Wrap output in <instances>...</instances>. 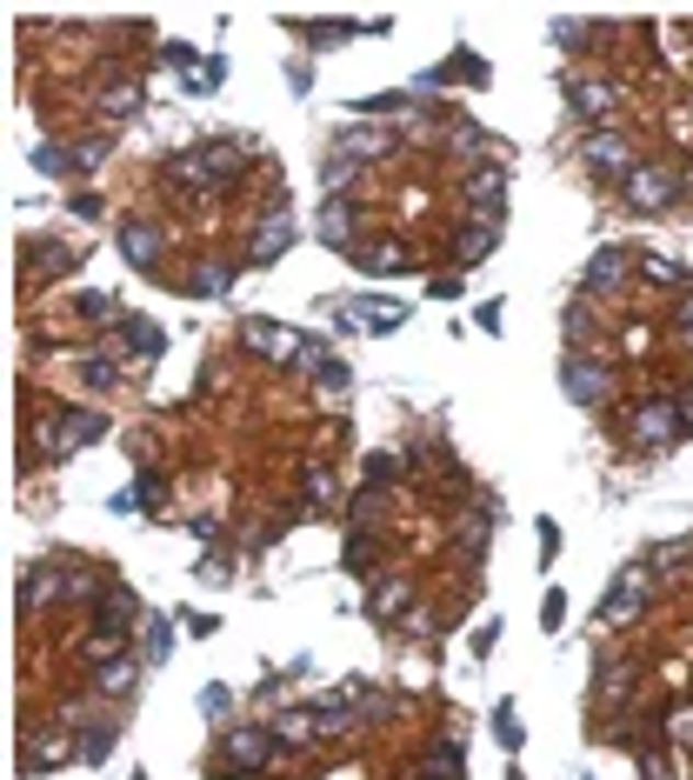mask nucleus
<instances>
[{
    "label": "nucleus",
    "instance_id": "14",
    "mask_svg": "<svg viewBox=\"0 0 693 780\" xmlns=\"http://www.w3.org/2000/svg\"><path fill=\"white\" fill-rule=\"evenodd\" d=\"M294 234H300V227H294V207H287V201H274L268 214H260L253 240H247V247H253V268H274V260L294 247Z\"/></svg>",
    "mask_w": 693,
    "mask_h": 780
},
{
    "label": "nucleus",
    "instance_id": "56",
    "mask_svg": "<svg viewBox=\"0 0 693 780\" xmlns=\"http://www.w3.org/2000/svg\"><path fill=\"white\" fill-rule=\"evenodd\" d=\"M227 701H234L227 687H207V693H201V708H207V714H227Z\"/></svg>",
    "mask_w": 693,
    "mask_h": 780
},
{
    "label": "nucleus",
    "instance_id": "48",
    "mask_svg": "<svg viewBox=\"0 0 693 780\" xmlns=\"http://www.w3.org/2000/svg\"><path fill=\"white\" fill-rule=\"evenodd\" d=\"M454 154L480 160V154H487V134H480V127H461V134H454Z\"/></svg>",
    "mask_w": 693,
    "mask_h": 780
},
{
    "label": "nucleus",
    "instance_id": "49",
    "mask_svg": "<svg viewBox=\"0 0 693 780\" xmlns=\"http://www.w3.org/2000/svg\"><path fill=\"white\" fill-rule=\"evenodd\" d=\"M167 647H173V628L154 621V628H147V660H167Z\"/></svg>",
    "mask_w": 693,
    "mask_h": 780
},
{
    "label": "nucleus",
    "instance_id": "31",
    "mask_svg": "<svg viewBox=\"0 0 693 780\" xmlns=\"http://www.w3.org/2000/svg\"><path fill=\"white\" fill-rule=\"evenodd\" d=\"M234 287V260H207V268L188 281V294H201V301H214V294H227Z\"/></svg>",
    "mask_w": 693,
    "mask_h": 780
},
{
    "label": "nucleus",
    "instance_id": "33",
    "mask_svg": "<svg viewBox=\"0 0 693 780\" xmlns=\"http://www.w3.org/2000/svg\"><path fill=\"white\" fill-rule=\"evenodd\" d=\"M80 381L94 387V394H107V387H121V361H107V354H87V361H80Z\"/></svg>",
    "mask_w": 693,
    "mask_h": 780
},
{
    "label": "nucleus",
    "instance_id": "5",
    "mask_svg": "<svg viewBox=\"0 0 693 780\" xmlns=\"http://www.w3.org/2000/svg\"><path fill=\"white\" fill-rule=\"evenodd\" d=\"M621 194H627V207L634 214H667L673 201H680V167H660V160H640L627 181H621Z\"/></svg>",
    "mask_w": 693,
    "mask_h": 780
},
{
    "label": "nucleus",
    "instance_id": "2",
    "mask_svg": "<svg viewBox=\"0 0 693 780\" xmlns=\"http://www.w3.org/2000/svg\"><path fill=\"white\" fill-rule=\"evenodd\" d=\"M627 441H634L640 454H660V448L686 441V414H680V400H640V407L627 414Z\"/></svg>",
    "mask_w": 693,
    "mask_h": 780
},
{
    "label": "nucleus",
    "instance_id": "34",
    "mask_svg": "<svg viewBox=\"0 0 693 780\" xmlns=\"http://www.w3.org/2000/svg\"><path fill=\"white\" fill-rule=\"evenodd\" d=\"M493 520H500V507H493V500L467 513V528H461V541H467V554H480V547H487V534H493Z\"/></svg>",
    "mask_w": 693,
    "mask_h": 780
},
{
    "label": "nucleus",
    "instance_id": "8",
    "mask_svg": "<svg viewBox=\"0 0 693 780\" xmlns=\"http://www.w3.org/2000/svg\"><path fill=\"white\" fill-rule=\"evenodd\" d=\"M361 221H367V207H361L354 194H327L320 214H314V234H320V247H333V253H354V247H361Z\"/></svg>",
    "mask_w": 693,
    "mask_h": 780
},
{
    "label": "nucleus",
    "instance_id": "57",
    "mask_svg": "<svg viewBox=\"0 0 693 780\" xmlns=\"http://www.w3.org/2000/svg\"><path fill=\"white\" fill-rule=\"evenodd\" d=\"M67 207H73V214H80V221H101V201H94V194H73V201H67Z\"/></svg>",
    "mask_w": 693,
    "mask_h": 780
},
{
    "label": "nucleus",
    "instance_id": "19",
    "mask_svg": "<svg viewBox=\"0 0 693 780\" xmlns=\"http://www.w3.org/2000/svg\"><path fill=\"white\" fill-rule=\"evenodd\" d=\"M94 621L114 628V634H134V628H140V594L121 587V580H107V587H101V614H94Z\"/></svg>",
    "mask_w": 693,
    "mask_h": 780
},
{
    "label": "nucleus",
    "instance_id": "52",
    "mask_svg": "<svg viewBox=\"0 0 693 780\" xmlns=\"http://www.w3.org/2000/svg\"><path fill=\"white\" fill-rule=\"evenodd\" d=\"M220 80H227V60H220V54H214V60H201V94H214Z\"/></svg>",
    "mask_w": 693,
    "mask_h": 780
},
{
    "label": "nucleus",
    "instance_id": "62",
    "mask_svg": "<svg viewBox=\"0 0 693 780\" xmlns=\"http://www.w3.org/2000/svg\"><path fill=\"white\" fill-rule=\"evenodd\" d=\"M513 780H520V773H513Z\"/></svg>",
    "mask_w": 693,
    "mask_h": 780
},
{
    "label": "nucleus",
    "instance_id": "10",
    "mask_svg": "<svg viewBox=\"0 0 693 780\" xmlns=\"http://www.w3.org/2000/svg\"><path fill=\"white\" fill-rule=\"evenodd\" d=\"M647 600H654V574H647V567H627V574L614 580V594L600 600V621H606V628H627V621L647 614Z\"/></svg>",
    "mask_w": 693,
    "mask_h": 780
},
{
    "label": "nucleus",
    "instance_id": "26",
    "mask_svg": "<svg viewBox=\"0 0 693 780\" xmlns=\"http://www.w3.org/2000/svg\"><path fill=\"white\" fill-rule=\"evenodd\" d=\"M60 587H67V567H34V574H27V587H21V607L34 614V607H47Z\"/></svg>",
    "mask_w": 693,
    "mask_h": 780
},
{
    "label": "nucleus",
    "instance_id": "61",
    "mask_svg": "<svg viewBox=\"0 0 693 780\" xmlns=\"http://www.w3.org/2000/svg\"><path fill=\"white\" fill-rule=\"evenodd\" d=\"M214 780H240V773H227V767H220V773H214Z\"/></svg>",
    "mask_w": 693,
    "mask_h": 780
},
{
    "label": "nucleus",
    "instance_id": "35",
    "mask_svg": "<svg viewBox=\"0 0 693 780\" xmlns=\"http://www.w3.org/2000/svg\"><path fill=\"white\" fill-rule=\"evenodd\" d=\"M493 247H500V227H474V234H467L454 253H461V268H480V260H487Z\"/></svg>",
    "mask_w": 693,
    "mask_h": 780
},
{
    "label": "nucleus",
    "instance_id": "27",
    "mask_svg": "<svg viewBox=\"0 0 693 780\" xmlns=\"http://www.w3.org/2000/svg\"><path fill=\"white\" fill-rule=\"evenodd\" d=\"M361 268H367V274H407V247H400V240H367Z\"/></svg>",
    "mask_w": 693,
    "mask_h": 780
},
{
    "label": "nucleus",
    "instance_id": "45",
    "mask_svg": "<svg viewBox=\"0 0 693 780\" xmlns=\"http://www.w3.org/2000/svg\"><path fill=\"white\" fill-rule=\"evenodd\" d=\"M307 500L314 507H333V474L327 467H307Z\"/></svg>",
    "mask_w": 693,
    "mask_h": 780
},
{
    "label": "nucleus",
    "instance_id": "15",
    "mask_svg": "<svg viewBox=\"0 0 693 780\" xmlns=\"http://www.w3.org/2000/svg\"><path fill=\"white\" fill-rule=\"evenodd\" d=\"M160 247H167V234L154 221H121V260H127V268L154 274L160 268Z\"/></svg>",
    "mask_w": 693,
    "mask_h": 780
},
{
    "label": "nucleus",
    "instance_id": "23",
    "mask_svg": "<svg viewBox=\"0 0 693 780\" xmlns=\"http://www.w3.org/2000/svg\"><path fill=\"white\" fill-rule=\"evenodd\" d=\"M407 600H413V580H407V574H380L374 594H367V614H374V621H394Z\"/></svg>",
    "mask_w": 693,
    "mask_h": 780
},
{
    "label": "nucleus",
    "instance_id": "9",
    "mask_svg": "<svg viewBox=\"0 0 693 780\" xmlns=\"http://www.w3.org/2000/svg\"><path fill=\"white\" fill-rule=\"evenodd\" d=\"M274 754H281V734H274V727H234V734L220 741V767H227V773H260Z\"/></svg>",
    "mask_w": 693,
    "mask_h": 780
},
{
    "label": "nucleus",
    "instance_id": "43",
    "mask_svg": "<svg viewBox=\"0 0 693 780\" xmlns=\"http://www.w3.org/2000/svg\"><path fill=\"white\" fill-rule=\"evenodd\" d=\"M314 381H320V394H346V387H354V368H346V361H327Z\"/></svg>",
    "mask_w": 693,
    "mask_h": 780
},
{
    "label": "nucleus",
    "instance_id": "22",
    "mask_svg": "<svg viewBox=\"0 0 693 780\" xmlns=\"http://www.w3.org/2000/svg\"><path fill=\"white\" fill-rule=\"evenodd\" d=\"M420 780H467V747L461 741H433L420 754Z\"/></svg>",
    "mask_w": 693,
    "mask_h": 780
},
{
    "label": "nucleus",
    "instance_id": "24",
    "mask_svg": "<svg viewBox=\"0 0 693 780\" xmlns=\"http://www.w3.org/2000/svg\"><path fill=\"white\" fill-rule=\"evenodd\" d=\"M567 354H600V314L587 301L567 307Z\"/></svg>",
    "mask_w": 693,
    "mask_h": 780
},
{
    "label": "nucleus",
    "instance_id": "47",
    "mask_svg": "<svg viewBox=\"0 0 693 780\" xmlns=\"http://www.w3.org/2000/svg\"><path fill=\"white\" fill-rule=\"evenodd\" d=\"M134 500H140V507H160V500H167V481H160V474H140V481H134Z\"/></svg>",
    "mask_w": 693,
    "mask_h": 780
},
{
    "label": "nucleus",
    "instance_id": "13",
    "mask_svg": "<svg viewBox=\"0 0 693 780\" xmlns=\"http://www.w3.org/2000/svg\"><path fill=\"white\" fill-rule=\"evenodd\" d=\"M627 274H634V253H627V247H593L587 274H580V294H587V301H606V294L627 287Z\"/></svg>",
    "mask_w": 693,
    "mask_h": 780
},
{
    "label": "nucleus",
    "instance_id": "53",
    "mask_svg": "<svg viewBox=\"0 0 693 780\" xmlns=\"http://www.w3.org/2000/svg\"><path fill=\"white\" fill-rule=\"evenodd\" d=\"M640 773H647V780H667V747H647V754H640Z\"/></svg>",
    "mask_w": 693,
    "mask_h": 780
},
{
    "label": "nucleus",
    "instance_id": "46",
    "mask_svg": "<svg viewBox=\"0 0 693 780\" xmlns=\"http://www.w3.org/2000/svg\"><path fill=\"white\" fill-rule=\"evenodd\" d=\"M554 41H560L567 54H580V47H587V21H554Z\"/></svg>",
    "mask_w": 693,
    "mask_h": 780
},
{
    "label": "nucleus",
    "instance_id": "17",
    "mask_svg": "<svg viewBox=\"0 0 693 780\" xmlns=\"http://www.w3.org/2000/svg\"><path fill=\"white\" fill-rule=\"evenodd\" d=\"M634 687H640V667H634V660H600L593 708H600V714H614L621 701H634Z\"/></svg>",
    "mask_w": 693,
    "mask_h": 780
},
{
    "label": "nucleus",
    "instance_id": "50",
    "mask_svg": "<svg viewBox=\"0 0 693 780\" xmlns=\"http://www.w3.org/2000/svg\"><path fill=\"white\" fill-rule=\"evenodd\" d=\"M394 481V454H367V487H387Z\"/></svg>",
    "mask_w": 693,
    "mask_h": 780
},
{
    "label": "nucleus",
    "instance_id": "20",
    "mask_svg": "<svg viewBox=\"0 0 693 780\" xmlns=\"http://www.w3.org/2000/svg\"><path fill=\"white\" fill-rule=\"evenodd\" d=\"M380 561H387V541H380L374 528H361V534H346V554H340V567H346V574H361V580H374V574H380Z\"/></svg>",
    "mask_w": 693,
    "mask_h": 780
},
{
    "label": "nucleus",
    "instance_id": "18",
    "mask_svg": "<svg viewBox=\"0 0 693 780\" xmlns=\"http://www.w3.org/2000/svg\"><path fill=\"white\" fill-rule=\"evenodd\" d=\"M67 760H80V734H67V727H41L34 747H27V767H34V773H54V767H67Z\"/></svg>",
    "mask_w": 693,
    "mask_h": 780
},
{
    "label": "nucleus",
    "instance_id": "4",
    "mask_svg": "<svg viewBox=\"0 0 693 780\" xmlns=\"http://www.w3.org/2000/svg\"><path fill=\"white\" fill-rule=\"evenodd\" d=\"M560 387H567L573 407H606L621 381H614V361L606 354H567L560 361Z\"/></svg>",
    "mask_w": 693,
    "mask_h": 780
},
{
    "label": "nucleus",
    "instance_id": "16",
    "mask_svg": "<svg viewBox=\"0 0 693 780\" xmlns=\"http://www.w3.org/2000/svg\"><path fill=\"white\" fill-rule=\"evenodd\" d=\"M201 160H207V173L220 188H234L240 173H247V160H253V140H240V134H220V140H207L201 147Z\"/></svg>",
    "mask_w": 693,
    "mask_h": 780
},
{
    "label": "nucleus",
    "instance_id": "12",
    "mask_svg": "<svg viewBox=\"0 0 693 780\" xmlns=\"http://www.w3.org/2000/svg\"><path fill=\"white\" fill-rule=\"evenodd\" d=\"M567 108L587 121V134L606 121V114H614L621 108V80H606V74H580V80H567Z\"/></svg>",
    "mask_w": 693,
    "mask_h": 780
},
{
    "label": "nucleus",
    "instance_id": "29",
    "mask_svg": "<svg viewBox=\"0 0 693 780\" xmlns=\"http://www.w3.org/2000/svg\"><path fill=\"white\" fill-rule=\"evenodd\" d=\"M660 741L680 747V754H693V701H680V708L660 714Z\"/></svg>",
    "mask_w": 693,
    "mask_h": 780
},
{
    "label": "nucleus",
    "instance_id": "3",
    "mask_svg": "<svg viewBox=\"0 0 693 780\" xmlns=\"http://www.w3.org/2000/svg\"><path fill=\"white\" fill-rule=\"evenodd\" d=\"M107 433V414L101 407H67V414H54L47 427H41V454L47 461H67V454H80L87 441H101Z\"/></svg>",
    "mask_w": 693,
    "mask_h": 780
},
{
    "label": "nucleus",
    "instance_id": "59",
    "mask_svg": "<svg viewBox=\"0 0 693 780\" xmlns=\"http://www.w3.org/2000/svg\"><path fill=\"white\" fill-rule=\"evenodd\" d=\"M214 628H220V621H214V614H188V634H194V641H207V634H214Z\"/></svg>",
    "mask_w": 693,
    "mask_h": 780
},
{
    "label": "nucleus",
    "instance_id": "21",
    "mask_svg": "<svg viewBox=\"0 0 693 780\" xmlns=\"http://www.w3.org/2000/svg\"><path fill=\"white\" fill-rule=\"evenodd\" d=\"M140 101H147V87H140L134 74H114V80L101 87V114H107V121H134Z\"/></svg>",
    "mask_w": 693,
    "mask_h": 780
},
{
    "label": "nucleus",
    "instance_id": "44",
    "mask_svg": "<svg viewBox=\"0 0 693 780\" xmlns=\"http://www.w3.org/2000/svg\"><path fill=\"white\" fill-rule=\"evenodd\" d=\"M121 641H127V634H114V628H94V641H87V660H101V667H107V660L121 654Z\"/></svg>",
    "mask_w": 693,
    "mask_h": 780
},
{
    "label": "nucleus",
    "instance_id": "58",
    "mask_svg": "<svg viewBox=\"0 0 693 780\" xmlns=\"http://www.w3.org/2000/svg\"><path fill=\"white\" fill-rule=\"evenodd\" d=\"M480 334H500V301H480Z\"/></svg>",
    "mask_w": 693,
    "mask_h": 780
},
{
    "label": "nucleus",
    "instance_id": "51",
    "mask_svg": "<svg viewBox=\"0 0 693 780\" xmlns=\"http://www.w3.org/2000/svg\"><path fill=\"white\" fill-rule=\"evenodd\" d=\"M101 154H107V140H80V147H73V173H87Z\"/></svg>",
    "mask_w": 693,
    "mask_h": 780
},
{
    "label": "nucleus",
    "instance_id": "6",
    "mask_svg": "<svg viewBox=\"0 0 693 780\" xmlns=\"http://www.w3.org/2000/svg\"><path fill=\"white\" fill-rule=\"evenodd\" d=\"M580 160H587V173H593V181H627V173L640 167V154H634V140L627 134H614V127H593L587 140H580Z\"/></svg>",
    "mask_w": 693,
    "mask_h": 780
},
{
    "label": "nucleus",
    "instance_id": "55",
    "mask_svg": "<svg viewBox=\"0 0 693 780\" xmlns=\"http://www.w3.org/2000/svg\"><path fill=\"white\" fill-rule=\"evenodd\" d=\"M560 554V528H554V520H541V561H554Z\"/></svg>",
    "mask_w": 693,
    "mask_h": 780
},
{
    "label": "nucleus",
    "instance_id": "30",
    "mask_svg": "<svg viewBox=\"0 0 693 780\" xmlns=\"http://www.w3.org/2000/svg\"><path fill=\"white\" fill-rule=\"evenodd\" d=\"M73 314L87 320V327H121L127 314L114 307V294H73Z\"/></svg>",
    "mask_w": 693,
    "mask_h": 780
},
{
    "label": "nucleus",
    "instance_id": "39",
    "mask_svg": "<svg viewBox=\"0 0 693 780\" xmlns=\"http://www.w3.org/2000/svg\"><path fill=\"white\" fill-rule=\"evenodd\" d=\"M346 181H361V160L354 154H333L327 160V194H346Z\"/></svg>",
    "mask_w": 693,
    "mask_h": 780
},
{
    "label": "nucleus",
    "instance_id": "40",
    "mask_svg": "<svg viewBox=\"0 0 693 780\" xmlns=\"http://www.w3.org/2000/svg\"><path fill=\"white\" fill-rule=\"evenodd\" d=\"M34 167H41V173H73V147H47V140H34Z\"/></svg>",
    "mask_w": 693,
    "mask_h": 780
},
{
    "label": "nucleus",
    "instance_id": "41",
    "mask_svg": "<svg viewBox=\"0 0 693 780\" xmlns=\"http://www.w3.org/2000/svg\"><path fill=\"white\" fill-rule=\"evenodd\" d=\"M274 734H281V747H294V741L307 747V741H314L320 727H314V714H287V721H274Z\"/></svg>",
    "mask_w": 693,
    "mask_h": 780
},
{
    "label": "nucleus",
    "instance_id": "60",
    "mask_svg": "<svg viewBox=\"0 0 693 780\" xmlns=\"http://www.w3.org/2000/svg\"><path fill=\"white\" fill-rule=\"evenodd\" d=\"M680 340H686V347H693V294H686V301H680Z\"/></svg>",
    "mask_w": 693,
    "mask_h": 780
},
{
    "label": "nucleus",
    "instance_id": "1",
    "mask_svg": "<svg viewBox=\"0 0 693 780\" xmlns=\"http://www.w3.org/2000/svg\"><path fill=\"white\" fill-rule=\"evenodd\" d=\"M240 347H253L260 361H281V368H327L320 354L327 347L320 340H307V334H294V327H281V320H240Z\"/></svg>",
    "mask_w": 693,
    "mask_h": 780
},
{
    "label": "nucleus",
    "instance_id": "36",
    "mask_svg": "<svg viewBox=\"0 0 693 780\" xmlns=\"http://www.w3.org/2000/svg\"><path fill=\"white\" fill-rule=\"evenodd\" d=\"M493 741H500L507 754H513L520 741H527V727H520V708H513V701H500V708H493Z\"/></svg>",
    "mask_w": 693,
    "mask_h": 780
},
{
    "label": "nucleus",
    "instance_id": "28",
    "mask_svg": "<svg viewBox=\"0 0 693 780\" xmlns=\"http://www.w3.org/2000/svg\"><path fill=\"white\" fill-rule=\"evenodd\" d=\"M114 741H121V721H87V734H80V760H87V767L107 760V754H114Z\"/></svg>",
    "mask_w": 693,
    "mask_h": 780
},
{
    "label": "nucleus",
    "instance_id": "32",
    "mask_svg": "<svg viewBox=\"0 0 693 780\" xmlns=\"http://www.w3.org/2000/svg\"><path fill=\"white\" fill-rule=\"evenodd\" d=\"M134 680H140V667H127V660H107V667L94 674V687L107 693V701H121V693H134Z\"/></svg>",
    "mask_w": 693,
    "mask_h": 780
},
{
    "label": "nucleus",
    "instance_id": "11",
    "mask_svg": "<svg viewBox=\"0 0 693 780\" xmlns=\"http://www.w3.org/2000/svg\"><path fill=\"white\" fill-rule=\"evenodd\" d=\"M160 188H167V194H181V201H194V194H220V181L207 173L201 147H181V154H167V160H160Z\"/></svg>",
    "mask_w": 693,
    "mask_h": 780
},
{
    "label": "nucleus",
    "instance_id": "42",
    "mask_svg": "<svg viewBox=\"0 0 693 780\" xmlns=\"http://www.w3.org/2000/svg\"><path fill=\"white\" fill-rule=\"evenodd\" d=\"M541 628H547V634H560V628H567V594H560V587H547V594H541Z\"/></svg>",
    "mask_w": 693,
    "mask_h": 780
},
{
    "label": "nucleus",
    "instance_id": "25",
    "mask_svg": "<svg viewBox=\"0 0 693 780\" xmlns=\"http://www.w3.org/2000/svg\"><path fill=\"white\" fill-rule=\"evenodd\" d=\"M340 154H354L361 167H367V160H387V154H394V134H387V127H354V134L340 140Z\"/></svg>",
    "mask_w": 693,
    "mask_h": 780
},
{
    "label": "nucleus",
    "instance_id": "7",
    "mask_svg": "<svg viewBox=\"0 0 693 780\" xmlns=\"http://www.w3.org/2000/svg\"><path fill=\"white\" fill-rule=\"evenodd\" d=\"M461 201H467L474 227H500V221H507V167H500V160H480V167L467 173Z\"/></svg>",
    "mask_w": 693,
    "mask_h": 780
},
{
    "label": "nucleus",
    "instance_id": "38",
    "mask_svg": "<svg viewBox=\"0 0 693 780\" xmlns=\"http://www.w3.org/2000/svg\"><path fill=\"white\" fill-rule=\"evenodd\" d=\"M640 274H647L654 287H680V281H686V268H680V260H667V253H647Z\"/></svg>",
    "mask_w": 693,
    "mask_h": 780
},
{
    "label": "nucleus",
    "instance_id": "54",
    "mask_svg": "<svg viewBox=\"0 0 693 780\" xmlns=\"http://www.w3.org/2000/svg\"><path fill=\"white\" fill-rule=\"evenodd\" d=\"M160 60H167V67H194V47H188V41H167Z\"/></svg>",
    "mask_w": 693,
    "mask_h": 780
},
{
    "label": "nucleus",
    "instance_id": "37",
    "mask_svg": "<svg viewBox=\"0 0 693 780\" xmlns=\"http://www.w3.org/2000/svg\"><path fill=\"white\" fill-rule=\"evenodd\" d=\"M300 34H307V41H314V47H340V41H354V34H361V27H354V21H307V27H300Z\"/></svg>",
    "mask_w": 693,
    "mask_h": 780
}]
</instances>
